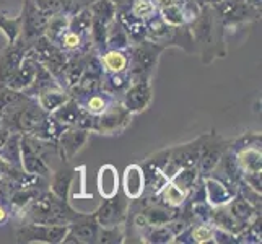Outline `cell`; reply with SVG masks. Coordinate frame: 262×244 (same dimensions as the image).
I'll list each match as a JSON object with an SVG mask.
<instances>
[{
  "mask_svg": "<svg viewBox=\"0 0 262 244\" xmlns=\"http://www.w3.org/2000/svg\"><path fill=\"white\" fill-rule=\"evenodd\" d=\"M78 216L80 213L72 210L67 201H62L52 192L39 194L23 210L25 223L36 225H69Z\"/></svg>",
  "mask_w": 262,
  "mask_h": 244,
  "instance_id": "6da1fadb",
  "label": "cell"
},
{
  "mask_svg": "<svg viewBox=\"0 0 262 244\" xmlns=\"http://www.w3.org/2000/svg\"><path fill=\"white\" fill-rule=\"evenodd\" d=\"M139 46H135L130 52L132 56L129 57V80L132 81H142L148 80L150 72L157 65L158 52L161 51L160 46H157L151 41H140L137 42Z\"/></svg>",
  "mask_w": 262,
  "mask_h": 244,
  "instance_id": "7a4b0ae2",
  "label": "cell"
},
{
  "mask_svg": "<svg viewBox=\"0 0 262 244\" xmlns=\"http://www.w3.org/2000/svg\"><path fill=\"white\" fill-rule=\"evenodd\" d=\"M69 231V225H36L25 223L16 230L18 242H62Z\"/></svg>",
  "mask_w": 262,
  "mask_h": 244,
  "instance_id": "3957f363",
  "label": "cell"
},
{
  "mask_svg": "<svg viewBox=\"0 0 262 244\" xmlns=\"http://www.w3.org/2000/svg\"><path fill=\"white\" fill-rule=\"evenodd\" d=\"M130 111L119 101H113L107 109L96 117L95 130L99 134H116L130 122Z\"/></svg>",
  "mask_w": 262,
  "mask_h": 244,
  "instance_id": "277c9868",
  "label": "cell"
},
{
  "mask_svg": "<svg viewBox=\"0 0 262 244\" xmlns=\"http://www.w3.org/2000/svg\"><path fill=\"white\" fill-rule=\"evenodd\" d=\"M127 210H129V198L124 194L117 192L110 198H104V202L99 205L95 216L99 227H113V225L122 223Z\"/></svg>",
  "mask_w": 262,
  "mask_h": 244,
  "instance_id": "5b68a950",
  "label": "cell"
},
{
  "mask_svg": "<svg viewBox=\"0 0 262 244\" xmlns=\"http://www.w3.org/2000/svg\"><path fill=\"white\" fill-rule=\"evenodd\" d=\"M99 223L96 216L80 215L77 220L69 223V231L62 242H98Z\"/></svg>",
  "mask_w": 262,
  "mask_h": 244,
  "instance_id": "8992f818",
  "label": "cell"
},
{
  "mask_svg": "<svg viewBox=\"0 0 262 244\" xmlns=\"http://www.w3.org/2000/svg\"><path fill=\"white\" fill-rule=\"evenodd\" d=\"M20 168L28 174L51 178V166L42 160L39 153L33 148L26 135H21V139H20Z\"/></svg>",
  "mask_w": 262,
  "mask_h": 244,
  "instance_id": "52a82bcc",
  "label": "cell"
},
{
  "mask_svg": "<svg viewBox=\"0 0 262 244\" xmlns=\"http://www.w3.org/2000/svg\"><path fill=\"white\" fill-rule=\"evenodd\" d=\"M88 140V130L80 127L64 129L57 139V150L62 161H70Z\"/></svg>",
  "mask_w": 262,
  "mask_h": 244,
  "instance_id": "ba28073f",
  "label": "cell"
},
{
  "mask_svg": "<svg viewBox=\"0 0 262 244\" xmlns=\"http://www.w3.org/2000/svg\"><path fill=\"white\" fill-rule=\"evenodd\" d=\"M151 101V86L148 80L134 81L132 86L125 90L122 104L127 107L130 113H140L147 109Z\"/></svg>",
  "mask_w": 262,
  "mask_h": 244,
  "instance_id": "9c48e42d",
  "label": "cell"
},
{
  "mask_svg": "<svg viewBox=\"0 0 262 244\" xmlns=\"http://www.w3.org/2000/svg\"><path fill=\"white\" fill-rule=\"evenodd\" d=\"M39 62L36 60L33 54H28L26 57H23L21 64L16 67V70L12 74V77L8 78L7 85L8 88L15 90V92H25L26 88L31 85V81L36 75V69H38Z\"/></svg>",
  "mask_w": 262,
  "mask_h": 244,
  "instance_id": "30bf717a",
  "label": "cell"
},
{
  "mask_svg": "<svg viewBox=\"0 0 262 244\" xmlns=\"http://www.w3.org/2000/svg\"><path fill=\"white\" fill-rule=\"evenodd\" d=\"M145 169L140 165H129L124 169L122 189L129 201H137L145 192Z\"/></svg>",
  "mask_w": 262,
  "mask_h": 244,
  "instance_id": "8fae6325",
  "label": "cell"
},
{
  "mask_svg": "<svg viewBox=\"0 0 262 244\" xmlns=\"http://www.w3.org/2000/svg\"><path fill=\"white\" fill-rule=\"evenodd\" d=\"M23 57H25V48L18 46L16 42L4 51V54L0 56V88L7 85L8 78L12 77L16 67L21 64Z\"/></svg>",
  "mask_w": 262,
  "mask_h": 244,
  "instance_id": "7c38bea8",
  "label": "cell"
},
{
  "mask_svg": "<svg viewBox=\"0 0 262 244\" xmlns=\"http://www.w3.org/2000/svg\"><path fill=\"white\" fill-rule=\"evenodd\" d=\"M204 192H205V202H209L212 207H220L227 205L231 198L234 197V192L225 184L223 181L215 179V178H207L204 181Z\"/></svg>",
  "mask_w": 262,
  "mask_h": 244,
  "instance_id": "4fadbf2b",
  "label": "cell"
},
{
  "mask_svg": "<svg viewBox=\"0 0 262 244\" xmlns=\"http://www.w3.org/2000/svg\"><path fill=\"white\" fill-rule=\"evenodd\" d=\"M98 192L103 198H110L119 192V176L113 165H104L98 171Z\"/></svg>",
  "mask_w": 262,
  "mask_h": 244,
  "instance_id": "5bb4252c",
  "label": "cell"
},
{
  "mask_svg": "<svg viewBox=\"0 0 262 244\" xmlns=\"http://www.w3.org/2000/svg\"><path fill=\"white\" fill-rule=\"evenodd\" d=\"M222 145L219 142L216 143H202L201 145V153H199V160H197V171H201L202 174L210 173V171L219 165L222 161Z\"/></svg>",
  "mask_w": 262,
  "mask_h": 244,
  "instance_id": "9a60e30c",
  "label": "cell"
},
{
  "mask_svg": "<svg viewBox=\"0 0 262 244\" xmlns=\"http://www.w3.org/2000/svg\"><path fill=\"white\" fill-rule=\"evenodd\" d=\"M236 163L241 169V173H260L262 161H260V147L248 145L243 147L236 153Z\"/></svg>",
  "mask_w": 262,
  "mask_h": 244,
  "instance_id": "2e32d148",
  "label": "cell"
},
{
  "mask_svg": "<svg viewBox=\"0 0 262 244\" xmlns=\"http://www.w3.org/2000/svg\"><path fill=\"white\" fill-rule=\"evenodd\" d=\"M83 113L85 111L82 109V106L78 104L77 99L70 96L69 101H66L59 107V109H56L51 116L56 121H59L60 124H64L66 127H77V124L80 121V117L83 116Z\"/></svg>",
  "mask_w": 262,
  "mask_h": 244,
  "instance_id": "e0dca14e",
  "label": "cell"
},
{
  "mask_svg": "<svg viewBox=\"0 0 262 244\" xmlns=\"http://www.w3.org/2000/svg\"><path fill=\"white\" fill-rule=\"evenodd\" d=\"M85 96L86 98L83 99V101H78V104L82 106L83 111H86L88 114H92L95 117L103 114L107 109V106L114 101L113 95L106 93V92H93V93L85 95Z\"/></svg>",
  "mask_w": 262,
  "mask_h": 244,
  "instance_id": "ac0fdd59",
  "label": "cell"
},
{
  "mask_svg": "<svg viewBox=\"0 0 262 244\" xmlns=\"http://www.w3.org/2000/svg\"><path fill=\"white\" fill-rule=\"evenodd\" d=\"M70 93L67 92H62L60 86L57 88H51V90H46V92H42L41 95H38V104L41 106V109L48 114H52L56 109L64 104L66 101L70 99Z\"/></svg>",
  "mask_w": 262,
  "mask_h": 244,
  "instance_id": "d6986e66",
  "label": "cell"
},
{
  "mask_svg": "<svg viewBox=\"0 0 262 244\" xmlns=\"http://www.w3.org/2000/svg\"><path fill=\"white\" fill-rule=\"evenodd\" d=\"M99 60H101L104 72H111V74L127 72V67H129V56L125 54V51H121V49L106 51Z\"/></svg>",
  "mask_w": 262,
  "mask_h": 244,
  "instance_id": "ffe728a7",
  "label": "cell"
},
{
  "mask_svg": "<svg viewBox=\"0 0 262 244\" xmlns=\"http://www.w3.org/2000/svg\"><path fill=\"white\" fill-rule=\"evenodd\" d=\"M129 36L125 33L124 26L116 20H114L106 26V46L110 49H121L124 51L129 46Z\"/></svg>",
  "mask_w": 262,
  "mask_h": 244,
  "instance_id": "44dd1931",
  "label": "cell"
},
{
  "mask_svg": "<svg viewBox=\"0 0 262 244\" xmlns=\"http://www.w3.org/2000/svg\"><path fill=\"white\" fill-rule=\"evenodd\" d=\"M72 179H74V171L69 168H60L59 171L52 174L51 189L52 194L57 195L62 201H69V191L72 186Z\"/></svg>",
  "mask_w": 262,
  "mask_h": 244,
  "instance_id": "7402d4cb",
  "label": "cell"
},
{
  "mask_svg": "<svg viewBox=\"0 0 262 244\" xmlns=\"http://www.w3.org/2000/svg\"><path fill=\"white\" fill-rule=\"evenodd\" d=\"M20 139L21 134L12 132L2 148H0V160H4L8 165L16 168H20Z\"/></svg>",
  "mask_w": 262,
  "mask_h": 244,
  "instance_id": "603a6c76",
  "label": "cell"
},
{
  "mask_svg": "<svg viewBox=\"0 0 262 244\" xmlns=\"http://www.w3.org/2000/svg\"><path fill=\"white\" fill-rule=\"evenodd\" d=\"M157 194L161 197V201H163L165 205L173 207V209H178V207L186 204L187 195H189V192L183 191L181 187H178L176 184L171 183V181H168V183L163 187H161Z\"/></svg>",
  "mask_w": 262,
  "mask_h": 244,
  "instance_id": "cb8c5ba5",
  "label": "cell"
},
{
  "mask_svg": "<svg viewBox=\"0 0 262 244\" xmlns=\"http://www.w3.org/2000/svg\"><path fill=\"white\" fill-rule=\"evenodd\" d=\"M129 74L127 72H119V74H111V72H104L101 77V90L104 88L106 93L114 95L122 90H127L129 86Z\"/></svg>",
  "mask_w": 262,
  "mask_h": 244,
  "instance_id": "d4e9b609",
  "label": "cell"
},
{
  "mask_svg": "<svg viewBox=\"0 0 262 244\" xmlns=\"http://www.w3.org/2000/svg\"><path fill=\"white\" fill-rule=\"evenodd\" d=\"M228 204H230L228 210L233 215V218L246 227V223L249 221V218H251L252 215H254V205H251L243 195L233 197Z\"/></svg>",
  "mask_w": 262,
  "mask_h": 244,
  "instance_id": "484cf974",
  "label": "cell"
},
{
  "mask_svg": "<svg viewBox=\"0 0 262 244\" xmlns=\"http://www.w3.org/2000/svg\"><path fill=\"white\" fill-rule=\"evenodd\" d=\"M90 12H92L93 20L103 25H110L114 20L117 8L113 0H96V2L90 7Z\"/></svg>",
  "mask_w": 262,
  "mask_h": 244,
  "instance_id": "4316f807",
  "label": "cell"
},
{
  "mask_svg": "<svg viewBox=\"0 0 262 244\" xmlns=\"http://www.w3.org/2000/svg\"><path fill=\"white\" fill-rule=\"evenodd\" d=\"M21 30H23V15H20L18 18H7L5 15H0V31L4 33L8 46L16 42Z\"/></svg>",
  "mask_w": 262,
  "mask_h": 244,
  "instance_id": "83f0119b",
  "label": "cell"
},
{
  "mask_svg": "<svg viewBox=\"0 0 262 244\" xmlns=\"http://www.w3.org/2000/svg\"><path fill=\"white\" fill-rule=\"evenodd\" d=\"M92 23H93L92 12H90V8H85V10L78 12L75 16L70 18L69 30L80 34L82 38H86V36L92 34Z\"/></svg>",
  "mask_w": 262,
  "mask_h": 244,
  "instance_id": "f1b7e54d",
  "label": "cell"
},
{
  "mask_svg": "<svg viewBox=\"0 0 262 244\" xmlns=\"http://www.w3.org/2000/svg\"><path fill=\"white\" fill-rule=\"evenodd\" d=\"M197 168L195 166H189V168H179L176 173L169 178V181L173 184H176L178 187H181L186 192H191V189L195 184L197 179Z\"/></svg>",
  "mask_w": 262,
  "mask_h": 244,
  "instance_id": "f546056e",
  "label": "cell"
},
{
  "mask_svg": "<svg viewBox=\"0 0 262 244\" xmlns=\"http://www.w3.org/2000/svg\"><path fill=\"white\" fill-rule=\"evenodd\" d=\"M160 15H161L160 16L161 20H163L168 26H173V28H178V26L184 25V21H186V13L178 4L160 8Z\"/></svg>",
  "mask_w": 262,
  "mask_h": 244,
  "instance_id": "4dcf8cb0",
  "label": "cell"
},
{
  "mask_svg": "<svg viewBox=\"0 0 262 244\" xmlns=\"http://www.w3.org/2000/svg\"><path fill=\"white\" fill-rule=\"evenodd\" d=\"M157 5L153 0H134L130 4V15L139 18V20H148L155 16Z\"/></svg>",
  "mask_w": 262,
  "mask_h": 244,
  "instance_id": "1f68e13d",
  "label": "cell"
},
{
  "mask_svg": "<svg viewBox=\"0 0 262 244\" xmlns=\"http://www.w3.org/2000/svg\"><path fill=\"white\" fill-rule=\"evenodd\" d=\"M213 234H215V227H212L210 223H201L197 227L189 230V241L197 242V244H204V242H210L213 241Z\"/></svg>",
  "mask_w": 262,
  "mask_h": 244,
  "instance_id": "d6a6232c",
  "label": "cell"
},
{
  "mask_svg": "<svg viewBox=\"0 0 262 244\" xmlns=\"http://www.w3.org/2000/svg\"><path fill=\"white\" fill-rule=\"evenodd\" d=\"M148 233L145 234V241L148 242H173L176 234L171 231L168 225H160V227H148Z\"/></svg>",
  "mask_w": 262,
  "mask_h": 244,
  "instance_id": "836d02e7",
  "label": "cell"
},
{
  "mask_svg": "<svg viewBox=\"0 0 262 244\" xmlns=\"http://www.w3.org/2000/svg\"><path fill=\"white\" fill-rule=\"evenodd\" d=\"M124 230L121 225H113V227H99L98 242H122Z\"/></svg>",
  "mask_w": 262,
  "mask_h": 244,
  "instance_id": "e575fe53",
  "label": "cell"
},
{
  "mask_svg": "<svg viewBox=\"0 0 262 244\" xmlns=\"http://www.w3.org/2000/svg\"><path fill=\"white\" fill-rule=\"evenodd\" d=\"M83 39L80 34L74 33V31H70L67 30L64 34L59 38V42H60V49L62 51H75L78 48H82V44H83Z\"/></svg>",
  "mask_w": 262,
  "mask_h": 244,
  "instance_id": "d590c367",
  "label": "cell"
},
{
  "mask_svg": "<svg viewBox=\"0 0 262 244\" xmlns=\"http://www.w3.org/2000/svg\"><path fill=\"white\" fill-rule=\"evenodd\" d=\"M8 218H10V212H8V209L5 207L4 201H0V227L5 225L8 221Z\"/></svg>",
  "mask_w": 262,
  "mask_h": 244,
  "instance_id": "8d00e7d4",
  "label": "cell"
},
{
  "mask_svg": "<svg viewBox=\"0 0 262 244\" xmlns=\"http://www.w3.org/2000/svg\"><path fill=\"white\" fill-rule=\"evenodd\" d=\"M12 132L8 130V129H5V127H2L0 125V148H2V145L7 142V139H8V135H10Z\"/></svg>",
  "mask_w": 262,
  "mask_h": 244,
  "instance_id": "74e56055",
  "label": "cell"
},
{
  "mask_svg": "<svg viewBox=\"0 0 262 244\" xmlns=\"http://www.w3.org/2000/svg\"><path fill=\"white\" fill-rule=\"evenodd\" d=\"M155 5H157V8H163V7H168V5H173V4H176V0H155Z\"/></svg>",
  "mask_w": 262,
  "mask_h": 244,
  "instance_id": "f35d334b",
  "label": "cell"
},
{
  "mask_svg": "<svg viewBox=\"0 0 262 244\" xmlns=\"http://www.w3.org/2000/svg\"><path fill=\"white\" fill-rule=\"evenodd\" d=\"M113 2L117 8V7H129V4H132L134 0H113Z\"/></svg>",
  "mask_w": 262,
  "mask_h": 244,
  "instance_id": "ab89813d",
  "label": "cell"
},
{
  "mask_svg": "<svg viewBox=\"0 0 262 244\" xmlns=\"http://www.w3.org/2000/svg\"><path fill=\"white\" fill-rule=\"evenodd\" d=\"M4 166H5V161L0 160V176H2V171H4Z\"/></svg>",
  "mask_w": 262,
  "mask_h": 244,
  "instance_id": "60d3db41",
  "label": "cell"
},
{
  "mask_svg": "<svg viewBox=\"0 0 262 244\" xmlns=\"http://www.w3.org/2000/svg\"><path fill=\"white\" fill-rule=\"evenodd\" d=\"M2 117H4V113L0 111V125H2Z\"/></svg>",
  "mask_w": 262,
  "mask_h": 244,
  "instance_id": "b9f144b4",
  "label": "cell"
}]
</instances>
